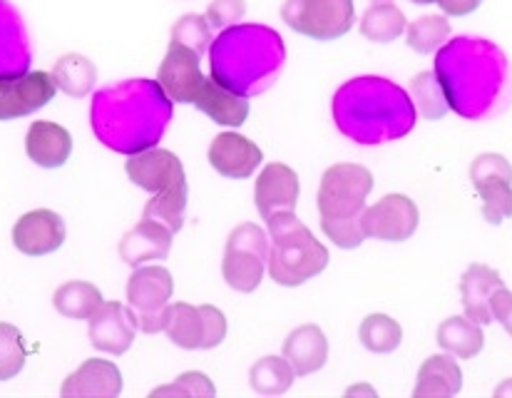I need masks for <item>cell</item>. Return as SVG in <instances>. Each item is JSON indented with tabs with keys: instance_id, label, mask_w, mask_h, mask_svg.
<instances>
[{
	"instance_id": "1",
	"label": "cell",
	"mask_w": 512,
	"mask_h": 398,
	"mask_svg": "<svg viewBox=\"0 0 512 398\" xmlns=\"http://www.w3.org/2000/svg\"><path fill=\"white\" fill-rule=\"evenodd\" d=\"M92 130L97 140L122 155L150 150L172 120V100L150 80H130L100 90L92 100Z\"/></svg>"
},
{
	"instance_id": "2",
	"label": "cell",
	"mask_w": 512,
	"mask_h": 398,
	"mask_svg": "<svg viewBox=\"0 0 512 398\" xmlns=\"http://www.w3.org/2000/svg\"><path fill=\"white\" fill-rule=\"evenodd\" d=\"M336 127L358 145H381L408 135L416 125V105L383 78H358L336 93Z\"/></svg>"
},
{
	"instance_id": "3",
	"label": "cell",
	"mask_w": 512,
	"mask_h": 398,
	"mask_svg": "<svg viewBox=\"0 0 512 398\" xmlns=\"http://www.w3.org/2000/svg\"><path fill=\"white\" fill-rule=\"evenodd\" d=\"M435 78L450 110L465 120H480L495 107L505 83V58L483 40L458 38L435 60Z\"/></svg>"
},
{
	"instance_id": "4",
	"label": "cell",
	"mask_w": 512,
	"mask_h": 398,
	"mask_svg": "<svg viewBox=\"0 0 512 398\" xmlns=\"http://www.w3.org/2000/svg\"><path fill=\"white\" fill-rule=\"evenodd\" d=\"M373 190L371 170L351 162L329 167L319 185L321 229L341 249H356L366 239L361 214Z\"/></svg>"
},
{
	"instance_id": "5",
	"label": "cell",
	"mask_w": 512,
	"mask_h": 398,
	"mask_svg": "<svg viewBox=\"0 0 512 398\" xmlns=\"http://www.w3.org/2000/svg\"><path fill=\"white\" fill-rule=\"evenodd\" d=\"M214 50L239 55L242 60H227V63H214L212 73L217 83L234 93L249 95L259 93L271 83V75L281 68L284 60V45L276 33L269 28H239L227 30L217 40Z\"/></svg>"
},
{
	"instance_id": "6",
	"label": "cell",
	"mask_w": 512,
	"mask_h": 398,
	"mask_svg": "<svg viewBox=\"0 0 512 398\" xmlns=\"http://www.w3.org/2000/svg\"><path fill=\"white\" fill-rule=\"evenodd\" d=\"M269 224V277L281 287H301L329 267V249L294 212H276Z\"/></svg>"
},
{
	"instance_id": "7",
	"label": "cell",
	"mask_w": 512,
	"mask_h": 398,
	"mask_svg": "<svg viewBox=\"0 0 512 398\" xmlns=\"http://www.w3.org/2000/svg\"><path fill=\"white\" fill-rule=\"evenodd\" d=\"M266 262H269V237L264 229L252 222L232 229L222 259V274L229 287L242 294H252L264 279Z\"/></svg>"
},
{
	"instance_id": "8",
	"label": "cell",
	"mask_w": 512,
	"mask_h": 398,
	"mask_svg": "<svg viewBox=\"0 0 512 398\" xmlns=\"http://www.w3.org/2000/svg\"><path fill=\"white\" fill-rule=\"evenodd\" d=\"M281 20L311 40L343 38L356 23L353 0H286Z\"/></svg>"
},
{
	"instance_id": "9",
	"label": "cell",
	"mask_w": 512,
	"mask_h": 398,
	"mask_svg": "<svg viewBox=\"0 0 512 398\" xmlns=\"http://www.w3.org/2000/svg\"><path fill=\"white\" fill-rule=\"evenodd\" d=\"M165 331L179 349H217L227 336V319L222 309L212 304L192 306L187 301L167 304Z\"/></svg>"
},
{
	"instance_id": "10",
	"label": "cell",
	"mask_w": 512,
	"mask_h": 398,
	"mask_svg": "<svg viewBox=\"0 0 512 398\" xmlns=\"http://www.w3.org/2000/svg\"><path fill=\"white\" fill-rule=\"evenodd\" d=\"M174 292L172 274L165 267H135L127 282V304H130L135 326L145 334L165 329V309Z\"/></svg>"
},
{
	"instance_id": "11",
	"label": "cell",
	"mask_w": 512,
	"mask_h": 398,
	"mask_svg": "<svg viewBox=\"0 0 512 398\" xmlns=\"http://www.w3.org/2000/svg\"><path fill=\"white\" fill-rule=\"evenodd\" d=\"M470 180L483 199V217L490 224H503L512 217V165L503 155L485 152L470 165Z\"/></svg>"
},
{
	"instance_id": "12",
	"label": "cell",
	"mask_w": 512,
	"mask_h": 398,
	"mask_svg": "<svg viewBox=\"0 0 512 398\" xmlns=\"http://www.w3.org/2000/svg\"><path fill=\"white\" fill-rule=\"evenodd\" d=\"M421 212L416 202L406 195H386L361 214V227L366 237L381 242H406L416 234Z\"/></svg>"
},
{
	"instance_id": "13",
	"label": "cell",
	"mask_w": 512,
	"mask_h": 398,
	"mask_svg": "<svg viewBox=\"0 0 512 398\" xmlns=\"http://www.w3.org/2000/svg\"><path fill=\"white\" fill-rule=\"evenodd\" d=\"M55 80L45 70L0 78V120H20L55 98Z\"/></svg>"
},
{
	"instance_id": "14",
	"label": "cell",
	"mask_w": 512,
	"mask_h": 398,
	"mask_svg": "<svg viewBox=\"0 0 512 398\" xmlns=\"http://www.w3.org/2000/svg\"><path fill=\"white\" fill-rule=\"evenodd\" d=\"M202 55L182 43H170L165 60L157 70V85L165 90V95L179 105H192L199 93V85L204 83L202 68H199Z\"/></svg>"
},
{
	"instance_id": "15",
	"label": "cell",
	"mask_w": 512,
	"mask_h": 398,
	"mask_svg": "<svg viewBox=\"0 0 512 398\" xmlns=\"http://www.w3.org/2000/svg\"><path fill=\"white\" fill-rule=\"evenodd\" d=\"M125 170L127 177L137 187L152 192V195H160V192L172 190V187L187 185L182 160L174 152L160 150V147H150V150L130 155Z\"/></svg>"
},
{
	"instance_id": "16",
	"label": "cell",
	"mask_w": 512,
	"mask_h": 398,
	"mask_svg": "<svg viewBox=\"0 0 512 398\" xmlns=\"http://www.w3.org/2000/svg\"><path fill=\"white\" fill-rule=\"evenodd\" d=\"M87 321H90V344L97 351L110 356H122L130 351L137 331L130 306L120 301H102Z\"/></svg>"
},
{
	"instance_id": "17",
	"label": "cell",
	"mask_w": 512,
	"mask_h": 398,
	"mask_svg": "<svg viewBox=\"0 0 512 398\" xmlns=\"http://www.w3.org/2000/svg\"><path fill=\"white\" fill-rule=\"evenodd\" d=\"M13 244L28 257H45L65 244V222L53 209H33L13 227Z\"/></svg>"
},
{
	"instance_id": "18",
	"label": "cell",
	"mask_w": 512,
	"mask_h": 398,
	"mask_svg": "<svg viewBox=\"0 0 512 398\" xmlns=\"http://www.w3.org/2000/svg\"><path fill=\"white\" fill-rule=\"evenodd\" d=\"M256 209L264 219H269L276 212H294L299 202V177L289 165L271 162L256 177L254 187Z\"/></svg>"
},
{
	"instance_id": "19",
	"label": "cell",
	"mask_w": 512,
	"mask_h": 398,
	"mask_svg": "<svg viewBox=\"0 0 512 398\" xmlns=\"http://www.w3.org/2000/svg\"><path fill=\"white\" fill-rule=\"evenodd\" d=\"M264 155L252 140L237 132H222L209 145V165L229 180H247L261 165Z\"/></svg>"
},
{
	"instance_id": "20",
	"label": "cell",
	"mask_w": 512,
	"mask_h": 398,
	"mask_svg": "<svg viewBox=\"0 0 512 398\" xmlns=\"http://www.w3.org/2000/svg\"><path fill=\"white\" fill-rule=\"evenodd\" d=\"M60 394L65 398H115L122 394V374L112 361L87 359L65 379Z\"/></svg>"
},
{
	"instance_id": "21",
	"label": "cell",
	"mask_w": 512,
	"mask_h": 398,
	"mask_svg": "<svg viewBox=\"0 0 512 398\" xmlns=\"http://www.w3.org/2000/svg\"><path fill=\"white\" fill-rule=\"evenodd\" d=\"M172 249V232L162 224L152 222V219L142 217L137 227L122 237L120 242V257L122 262L130 264L132 269L142 267L147 262H160V259L170 257Z\"/></svg>"
},
{
	"instance_id": "22",
	"label": "cell",
	"mask_w": 512,
	"mask_h": 398,
	"mask_svg": "<svg viewBox=\"0 0 512 398\" xmlns=\"http://www.w3.org/2000/svg\"><path fill=\"white\" fill-rule=\"evenodd\" d=\"M25 152L30 160L45 170H55L63 167L70 160L73 152V137L58 122L38 120L28 127V137H25Z\"/></svg>"
},
{
	"instance_id": "23",
	"label": "cell",
	"mask_w": 512,
	"mask_h": 398,
	"mask_svg": "<svg viewBox=\"0 0 512 398\" xmlns=\"http://www.w3.org/2000/svg\"><path fill=\"white\" fill-rule=\"evenodd\" d=\"M500 287H505V282L493 267H488V264H470L463 277H460V297H463L465 316L480 326L490 324L493 321L490 299H493L495 289Z\"/></svg>"
},
{
	"instance_id": "24",
	"label": "cell",
	"mask_w": 512,
	"mask_h": 398,
	"mask_svg": "<svg viewBox=\"0 0 512 398\" xmlns=\"http://www.w3.org/2000/svg\"><path fill=\"white\" fill-rule=\"evenodd\" d=\"M284 359L289 361L296 376H309L324 369L329 359V341L321 326L304 324L291 331L284 341Z\"/></svg>"
},
{
	"instance_id": "25",
	"label": "cell",
	"mask_w": 512,
	"mask_h": 398,
	"mask_svg": "<svg viewBox=\"0 0 512 398\" xmlns=\"http://www.w3.org/2000/svg\"><path fill=\"white\" fill-rule=\"evenodd\" d=\"M192 105H197L204 115L224 127H242L249 117V100L212 78H204Z\"/></svg>"
},
{
	"instance_id": "26",
	"label": "cell",
	"mask_w": 512,
	"mask_h": 398,
	"mask_svg": "<svg viewBox=\"0 0 512 398\" xmlns=\"http://www.w3.org/2000/svg\"><path fill=\"white\" fill-rule=\"evenodd\" d=\"M28 68L30 48L23 20L5 0H0V78L28 73Z\"/></svg>"
},
{
	"instance_id": "27",
	"label": "cell",
	"mask_w": 512,
	"mask_h": 398,
	"mask_svg": "<svg viewBox=\"0 0 512 398\" xmlns=\"http://www.w3.org/2000/svg\"><path fill=\"white\" fill-rule=\"evenodd\" d=\"M463 389V371L453 354H435L423 361L418 371V384L413 389L416 398H445Z\"/></svg>"
},
{
	"instance_id": "28",
	"label": "cell",
	"mask_w": 512,
	"mask_h": 398,
	"mask_svg": "<svg viewBox=\"0 0 512 398\" xmlns=\"http://www.w3.org/2000/svg\"><path fill=\"white\" fill-rule=\"evenodd\" d=\"M438 344L458 359H475L485 346L483 326L468 316H450L438 326Z\"/></svg>"
},
{
	"instance_id": "29",
	"label": "cell",
	"mask_w": 512,
	"mask_h": 398,
	"mask_svg": "<svg viewBox=\"0 0 512 398\" xmlns=\"http://www.w3.org/2000/svg\"><path fill=\"white\" fill-rule=\"evenodd\" d=\"M406 28V15L391 0H381V3L371 5L361 18L363 38L373 40V43H393Z\"/></svg>"
},
{
	"instance_id": "30",
	"label": "cell",
	"mask_w": 512,
	"mask_h": 398,
	"mask_svg": "<svg viewBox=\"0 0 512 398\" xmlns=\"http://www.w3.org/2000/svg\"><path fill=\"white\" fill-rule=\"evenodd\" d=\"M55 88L63 90L70 98H85L97 80V68L85 58V55L70 53L55 63L53 68Z\"/></svg>"
},
{
	"instance_id": "31",
	"label": "cell",
	"mask_w": 512,
	"mask_h": 398,
	"mask_svg": "<svg viewBox=\"0 0 512 398\" xmlns=\"http://www.w3.org/2000/svg\"><path fill=\"white\" fill-rule=\"evenodd\" d=\"M294 369L284 356H264L249 371V384L261 396H281L294 384Z\"/></svg>"
},
{
	"instance_id": "32",
	"label": "cell",
	"mask_w": 512,
	"mask_h": 398,
	"mask_svg": "<svg viewBox=\"0 0 512 398\" xmlns=\"http://www.w3.org/2000/svg\"><path fill=\"white\" fill-rule=\"evenodd\" d=\"M53 304L65 319H90L102 304V292L90 282H68L53 294Z\"/></svg>"
},
{
	"instance_id": "33",
	"label": "cell",
	"mask_w": 512,
	"mask_h": 398,
	"mask_svg": "<svg viewBox=\"0 0 512 398\" xmlns=\"http://www.w3.org/2000/svg\"><path fill=\"white\" fill-rule=\"evenodd\" d=\"M358 336H361V344L373 354H393L401 346L403 329L388 314H371L363 319Z\"/></svg>"
},
{
	"instance_id": "34",
	"label": "cell",
	"mask_w": 512,
	"mask_h": 398,
	"mask_svg": "<svg viewBox=\"0 0 512 398\" xmlns=\"http://www.w3.org/2000/svg\"><path fill=\"white\" fill-rule=\"evenodd\" d=\"M187 185L172 187V190L160 192L145 204V219L162 224L170 232H179L184 227V212H187Z\"/></svg>"
},
{
	"instance_id": "35",
	"label": "cell",
	"mask_w": 512,
	"mask_h": 398,
	"mask_svg": "<svg viewBox=\"0 0 512 398\" xmlns=\"http://www.w3.org/2000/svg\"><path fill=\"white\" fill-rule=\"evenodd\" d=\"M448 35L450 23L443 15H423V18L413 20L406 28V43L416 53L428 55L433 50H438L448 40Z\"/></svg>"
},
{
	"instance_id": "36",
	"label": "cell",
	"mask_w": 512,
	"mask_h": 398,
	"mask_svg": "<svg viewBox=\"0 0 512 398\" xmlns=\"http://www.w3.org/2000/svg\"><path fill=\"white\" fill-rule=\"evenodd\" d=\"M28 349L18 326L0 321V381H10L23 371Z\"/></svg>"
},
{
	"instance_id": "37",
	"label": "cell",
	"mask_w": 512,
	"mask_h": 398,
	"mask_svg": "<svg viewBox=\"0 0 512 398\" xmlns=\"http://www.w3.org/2000/svg\"><path fill=\"white\" fill-rule=\"evenodd\" d=\"M413 95H416V107L426 120H440L450 110L435 73L416 75L413 78Z\"/></svg>"
},
{
	"instance_id": "38",
	"label": "cell",
	"mask_w": 512,
	"mask_h": 398,
	"mask_svg": "<svg viewBox=\"0 0 512 398\" xmlns=\"http://www.w3.org/2000/svg\"><path fill=\"white\" fill-rule=\"evenodd\" d=\"M172 40L174 43L187 45L194 53L202 55L207 50L209 40H212V25H209V20L204 15L189 13L182 20H177V25L172 28Z\"/></svg>"
},
{
	"instance_id": "39",
	"label": "cell",
	"mask_w": 512,
	"mask_h": 398,
	"mask_svg": "<svg viewBox=\"0 0 512 398\" xmlns=\"http://www.w3.org/2000/svg\"><path fill=\"white\" fill-rule=\"evenodd\" d=\"M217 394V389H214L212 381L207 379L204 374H199V371H187V374L179 376L177 381L170 386H160V389L152 391V398L157 396H214Z\"/></svg>"
},
{
	"instance_id": "40",
	"label": "cell",
	"mask_w": 512,
	"mask_h": 398,
	"mask_svg": "<svg viewBox=\"0 0 512 398\" xmlns=\"http://www.w3.org/2000/svg\"><path fill=\"white\" fill-rule=\"evenodd\" d=\"M247 13L244 0H212L207 8V20L212 30H224L229 25H237Z\"/></svg>"
},
{
	"instance_id": "41",
	"label": "cell",
	"mask_w": 512,
	"mask_h": 398,
	"mask_svg": "<svg viewBox=\"0 0 512 398\" xmlns=\"http://www.w3.org/2000/svg\"><path fill=\"white\" fill-rule=\"evenodd\" d=\"M490 311H493V319H498L503 324V329L512 336V292L510 289L500 287L495 289L493 299H490Z\"/></svg>"
},
{
	"instance_id": "42",
	"label": "cell",
	"mask_w": 512,
	"mask_h": 398,
	"mask_svg": "<svg viewBox=\"0 0 512 398\" xmlns=\"http://www.w3.org/2000/svg\"><path fill=\"white\" fill-rule=\"evenodd\" d=\"M440 5L445 15H455V18H463V15L475 13V10L483 5V0H435Z\"/></svg>"
},
{
	"instance_id": "43",
	"label": "cell",
	"mask_w": 512,
	"mask_h": 398,
	"mask_svg": "<svg viewBox=\"0 0 512 398\" xmlns=\"http://www.w3.org/2000/svg\"><path fill=\"white\" fill-rule=\"evenodd\" d=\"M411 3H416V5H428V3H435V0H411Z\"/></svg>"
}]
</instances>
